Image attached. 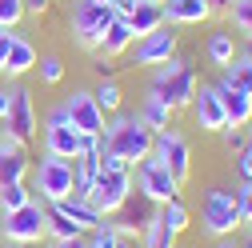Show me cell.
I'll list each match as a JSON object with an SVG mask.
<instances>
[{"label": "cell", "instance_id": "1", "mask_svg": "<svg viewBox=\"0 0 252 248\" xmlns=\"http://www.w3.org/2000/svg\"><path fill=\"white\" fill-rule=\"evenodd\" d=\"M152 144H156V132L136 112H112V120L104 124V132H100V152L124 160L128 168H136L140 160L152 156Z\"/></svg>", "mask_w": 252, "mask_h": 248}, {"label": "cell", "instance_id": "2", "mask_svg": "<svg viewBox=\"0 0 252 248\" xmlns=\"http://www.w3.org/2000/svg\"><path fill=\"white\" fill-rule=\"evenodd\" d=\"M196 88H200V76H196V68H192V60L180 56V52H176L172 60H164V64H156L152 76H148V92H156V96H160L172 112H180V108L192 104Z\"/></svg>", "mask_w": 252, "mask_h": 248}, {"label": "cell", "instance_id": "3", "mask_svg": "<svg viewBox=\"0 0 252 248\" xmlns=\"http://www.w3.org/2000/svg\"><path fill=\"white\" fill-rule=\"evenodd\" d=\"M236 228H244L240 212H236V192L232 188H208L200 200V232L212 240H224V236H236Z\"/></svg>", "mask_w": 252, "mask_h": 248}, {"label": "cell", "instance_id": "4", "mask_svg": "<svg viewBox=\"0 0 252 248\" xmlns=\"http://www.w3.org/2000/svg\"><path fill=\"white\" fill-rule=\"evenodd\" d=\"M44 200H28L24 208H12V212H0V236L4 244H24V248H36L44 240Z\"/></svg>", "mask_w": 252, "mask_h": 248}, {"label": "cell", "instance_id": "5", "mask_svg": "<svg viewBox=\"0 0 252 248\" xmlns=\"http://www.w3.org/2000/svg\"><path fill=\"white\" fill-rule=\"evenodd\" d=\"M112 20H116V12H112L108 4H96V0H76L72 12H68V32H72V40H76L80 48L96 52L100 40H104V28H108Z\"/></svg>", "mask_w": 252, "mask_h": 248}, {"label": "cell", "instance_id": "6", "mask_svg": "<svg viewBox=\"0 0 252 248\" xmlns=\"http://www.w3.org/2000/svg\"><path fill=\"white\" fill-rule=\"evenodd\" d=\"M88 140H92V136H84V132L76 128V124L68 120L64 104H56V108L48 112V120H44V152H48V156L76 160L80 152L88 148Z\"/></svg>", "mask_w": 252, "mask_h": 248}, {"label": "cell", "instance_id": "7", "mask_svg": "<svg viewBox=\"0 0 252 248\" xmlns=\"http://www.w3.org/2000/svg\"><path fill=\"white\" fill-rule=\"evenodd\" d=\"M72 180H76L72 160H64V156H48V152H44L40 164L32 168V192H40L44 204H56V200L72 196Z\"/></svg>", "mask_w": 252, "mask_h": 248}, {"label": "cell", "instance_id": "8", "mask_svg": "<svg viewBox=\"0 0 252 248\" xmlns=\"http://www.w3.org/2000/svg\"><path fill=\"white\" fill-rule=\"evenodd\" d=\"M132 188L136 192H144L156 208H160V204H168V200H180V188H184V184L160 164V160H156V156H148V160H140L136 168H132Z\"/></svg>", "mask_w": 252, "mask_h": 248}, {"label": "cell", "instance_id": "9", "mask_svg": "<svg viewBox=\"0 0 252 248\" xmlns=\"http://www.w3.org/2000/svg\"><path fill=\"white\" fill-rule=\"evenodd\" d=\"M176 52H180V32H176L172 24H160L156 32L132 40L128 64H132V68H156V64H164V60H172Z\"/></svg>", "mask_w": 252, "mask_h": 248}, {"label": "cell", "instance_id": "10", "mask_svg": "<svg viewBox=\"0 0 252 248\" xmlns=\"http://www.w3.org/2000/svg\"><path fill=\"white\" fill-rule=\"evenodd\" d=\"M128 192H132V168H100L88 188V200L100 216H112Z\"/></svg>", "mask_w": 252, "mask_h": 248}, {"label": "cell", "instance_id": "11", "mask_svg": "<svg viewBox=\"0 0 252 248\" xmlns=\"http://www.w3.org/2000/svg\"><path fill=\"white\" fill-rule=\"evenodd\" d=\"M152 156L160 160L180 184H188V176H192V144H188V136H184L180 128H164V132H156Z\"/></svg>", "mask_w": 252, "mask_h": 248}, {"label": "cell", "instance_id": "12", "mask_svg": "<svg viewBox=\"0 0 252 248\" xmlns=\"http://www.w3.org/2000/svg\"><path fill=\"white\" fill-rule=\"evenodd\" d=\"M8 88H12V100H8V116L0 124H4L8 136H16L28 148L36 140V104H32V92H28L24 84H8Z\"/></svg>", "mask_w": 252, "mask_h": 248}, {"label": "cell", "instance_id": "13", "mask_svg": "<svg viewBox=\"0 0 252 248\" xmlns=\"http://www.w3.org/2000/svg\"><path fill=\"white\" fill-rule=\"evenodd\" d=\"M156 212H160V208H156V204H152L144 192H136V188H132L128 196H124V204H120V208L108 216V220H112V228H116L120 236H140Z\"/></svg>", "mask_w": 252, "mask_h": 248}, {"label": "cell", "instance_id": "14", "mask_svg": "<svg viewBox=\"0 0 252 248\" xmlns=\"http://www.w3.org/2000/svg\"><path fill=\"white\" fill-rule=\"evenodd\" d=\"M64 112H68V120L76 124L84 136H100V132H104V124H108V116L100 112L96 96H92L88 88H76L72 96H64Z\"/></svg>", "mask_w": 252, "mask_h": 248}, {"label": "cell", "instance_id": "15", "mask_svg": "<svg viewBox=\"0 0 252 248\" xmlns=\"http://www.w3.org/2000/svg\"><path fill=\"white\" fill-rule=\"evenodd\" d=\"M188 108H192V120H196V128H200V132H224V128H228L224 100H220L216 84H200Z\"/></svg>", "mask_w": 252, "mask_h": 248}, {"label": "cell", "instance_id": "16", "mask_svg": "<svg viewBox=\"0 0 252 248\" xmlns=\"http://www.w3.org/2000/svg\"><path fill=\"white\" fill-rule=\"evenodd\" d=\"M28 172H32V160H28V148L8 136L4 128H0V188L4 184H20L28 180Z\"/></svg>", "mask_w": 252, "mask_h": 248}, {"label": "cell", "instance_id": "17", "mask_svg": "<svg viewBox=\"0 0 252 248\" xmlns=\"http://www.w3.org/2000/svg\"><path fill=\"white\" fill-rule=\"evenodd\" d=\"M36 44L28 40L24 32H16L12 28V44H8V56H4V68H0V76H8V80H20V76H28L36 68Z\"/></svg>", "mask_w": 252, "mask_h": 248}, {"label": "cell", "instance_id": "18", "mask_svg": "<svg viewBox=\"0 0 252 248\" xmlns=\"http://www.w3.org/2000/svg\"><path fill=\"white\" fill-rule=\"evenodd\" d=\"M216 92H220V100H224L228 128H248V124H252V92L232 88L228 80H216Z\"/></svg>", "mask_w": 252, "mask_h": 248}, {"label": "cell", "instance_id": "19", "mask_svg": "<svg viewBox=\"0 0 252 248\" xmlns=\"http://www.w3.org/2000/svg\"><path fill=\"white\" fill-rule=\"evenodd\" d=\"M160 12H164V24H172V28L204 24V20L212 16L208 0H164V4H160Z\"/></svg>", "mask_w": 252, "mask_h": 248}, {"label": "cell", "instance_id": "20", "mask_svg": "<svg viewBox=\"0 0 252 248\" xmlns=\"http://www.w3.org/2000/svg\"><path fill=\"white\" fill-rule=\"evenodd\" d=\"M132 28H128V20L124 16H116L108 28H104V40H100V48H96V56H108V60H120L124 52L132 48Z\"/></svg>", "mask_w": 252, "mask_h": 248}, {"label": "cell", "instance_id": "21", "mask_svg": "<svg viewBox=\"0 0 252 248\" xmlns=\"http://www.w3.org/2000/svg\"><path fill=\"white\" fill-rule=\"evenodd\" d=\"M128 20V28H132V36L140 40V36H148V32H156V28L164 24V12H160V4H152V0H136V8L124 16Z\"/></svg>", "mask_w": 252, "mask_h": 248}, {"label": "cell", "instance_id": "22", "mask_svg": "<svg viewBox=\"0 0 252 248\" xmlns=\"http://www.w3.org/2000/svg\"><path fill=\"white\" fill-rule=\"evenodd\" d=\"M236 36L228 32V28H220V32H212L208 40H204V56H208V64H216V68H228L232 60H236Z\"/></svg>", "mask_w": 252, "mask_h": 248}, {"label": "cell", "instance_id": "23", "mask_svg": "<svg viewBox=\"0 0 252 248\" xmlns=\"http://www.w3.org/2000/svg\"><path fill=\"white\" fill-rule=\"evenodd\" d=\"M136 116L148 124V128L152 132H164V128H172V108L160 100V96H156V92H144V100H140V108H136Z\"/></svg>", "mask_w": 252, "mask_h": 248}, {"label": "cell", "instance_id": "24", "mask_svg": "<svg viewBox=\"0 0 252 248\" xmlns=\"http://www.w3.org/2000/svg\"><path fill=\"white\" fill-rule=\"evenodd\" d=\"M44 236H52V240H80V236H88L72 216H64L56 204H48L44 208Z\"/></svg>", "mask_w": 252, "mask_h": 248}, {"label": "cell", "instance_id": "25", "mask_svg": "<svg viewBox=\"0 0 252 248\" xmlns=\"http://www.w3.org/2000/svg\"><path fill=\"white\" fill-rule=\"evenodd\" d=\"M56 208L64 212V216H72V220H76L84 232H88V228H96V224L104 220V216L92 208V200H84V196H64V200H56Z\"/></svg>", "mask_w": 252, "mask_h": 248}, {"label": "cell", "instance_id": "26", "mask_svg": "<svg viewBox=\"0 0 252 248\" xmlns=\"http://www.w3.org/2000/svg\"><path fill=\"white\" fill-rule=\"evenodd\" d=\"M140 248H176V232L160 220V212L148 220V228L140 232Z\"/></svg>", "mask_w": 252, "mask_h": 248}, {"label": "cell", "instance_id": "27", "mask_svg": "<svg viewBox=\"0 0 252 248\" xmlns=\"http://www.w3.org/2000/svg\"><path fill=\"white\" fill-rule=\"evenodd\" d=\"M220 80H228L232 88H244V92H252V60L244 56V52H236V60L228 68H220Z\"/></svg>", "mask_w": 252, "mask_h": 248}, {"label": "cell", "instance_id": "28", "mask_svg": "<svg viewBox=\"0 0 252 248\" xmlns=\"http://www.w3.org/2000/svg\"><path fill=\"white\" fill-rule=\"evenodd\" d=\"M228 20H232L228 32H236L240 40H252V0H232Z\"/></svg>", "mask_w": 252, "mask_h": 248}, {"label": "cell", "instance_id": "29", "mask_svg": "<svg viewBox=\"0 0 252 248\" xmlns=\"http://www.w3.org/2000/svg\"><path fill=\"white\" fill-rule=\"evenodd\" d=\"M92 96H96V104H100V112H104V116L120 112V104H124V92H120V84H116V80H100L96 88H92Z\"/></svg>", "mask_w": 252, "mask_h": 248}, {"label": "cell", "instance_id": "30", "mask_svg": "<svg viewBox=\"0 0 252 248\" xmlns=\"http://www.w3.org/2000/svg\"><path fill=\"white\" fill-rule=\"evenodd\" d=\"M160 220L180 236V232L188 228V220H192V212L184 208V200H168V204H160Z\"/></svg>", "mask_w": 252, "mask_h": 248}, {"label": "cell", "instance_id": "31", "mask_svg": "<svg viewBox=\"0 0 252 248\" xmlns=\"http://www.w3.org/2000/svg\"><path fill=\"white\" fill-rule=\"evenodd\" d=\"M28 200H32V188L20 180V184H4L0 188V212H12V208H24Z\"/></svg>", "mask_w": 252, "mask_h": 248}, {"label": "cell", "instance_id": "32", "mask_svg": "<svg viewBox=\"0 0 252 248\" xmlns=\"http://www.w3.org/2000/svg\"><path fill=\"white\" fill-rule=\"evenodd\" d=\"M88 248H116V240H120V232L112 228V220H108V216H104V220L96 224V228H88Z\"/></svg>", "mask_w": 252, "mask_h": 248}, {"label": "cell", "instance_id": "33", "mask_svg": "<svg viewBox=\"0 0 252 248\" xmlns=\"http://www.w3.org/2000/svg\"><path fill=\"white\" fill-rule=\"evenodd\" d=\"M28 16L24 0H0V32H8V28H16L20 20Z\"/></svg>", "mask_w": 252, "mask_h": 248}, {"label": "cell", "instance_id": "34", "mask_svg": "<svg viewBox=\"0 0 252 248\" xmlns=\"http://www.w3.org/2000/svg\"><path fill=\"white\" fill-rule=\"evenodd\" d=\"M36 68H40V80H44V84H60V80H64V60L52 56V52L36 60Z\"/></svg>", "mask_w": 252, "mask_h": 248}, {"label": "cell", "instance_id": "35", "mask_svg": "<svg viewBox=\"0 0 252 248\" xmlns=\"http://www.w3.org/2000/svg\"><path fill=\"white\" fill-rule=\"evenodd\" d=\"M236 212H240V224L252 228V180H244L236 188Z\"/></svg>", "mask_w": 252, "mask_h": 248}, {"label": "cell", "instance_id": "36", "mask_svg": "<svg viewBox=\"0 0 252 248\" xmlns=\"http://www.w3.org/2000/svg\"><path fill=\"white\" fill-rule=\"evenodd\" d=\"M236 172H240L244 180H252V136H248V144L236 152Z\"/></svg>", "mask_w": 252, "mask_h": 248}, {"label": "cell", "instance_id": "37", "mask_svg": "<svg viewBox=\"0 0 252 248\" xmlns=\"http://www.w3.org/2000/svg\"><path fill=\"white\" fill-rule=\"evenodd\" d=\"M220 140H224V148H228V152H240V148L248 144L244 128H224V132H220Z\"/></svg>", "mask_w": 252, "mask_h": 248}, {"label": "cell", "instance_id": "38", "mask_svg": "<svg viewBox=\"0 0 252 248\" xmlns=\"http://www.w3.org/2000/svg\"><path fill=\"white\" fill-rule=\"evenodd\" d=\"M92 68H96V76H100V80H112V72H116V60L96 56V64H92Z\"/></svg>", "mask_w": 252, "mask_h": 248}, {"label": "cell", "instance_id": "39", "mask_svg": "<svg viewBox=\"0 0 252 248\" xmlns=\"http://www.w3.org/2000/svg\"><path fill=\"white\" fill-rule=\"evenodd\" d=\"M8 100H12V88H8V84H0V120L8 116Z\"/></svg>", "mask_w": 252, "mask_h": 248}, {"label": "cell", "instance_id": "40", "mask_svg": "<svg viewBox=\"0 0 252 248\" xmlns=\"http://www.w3.org/2000/svg\"><path fill=\"white\" fill-rule=\"evenodd\" d=\"M24 8L40 16V12H48V8H52V0H24Z\"/></svg>", "mask_w": 252, "mask_h": 248}, {"label": "cell", "instance_id": "41", "mask_svg": "<svg viewBox=\"0 0 252 248\" xmlns=\"http://www.w3.org/2000/svg\"><path fill=\"white\" fill-rule=\"evenodd\" d=\"M8 44H12V28L0 32V68H4V56H8Z\"/></svg>", "mask_w": 252, "mask_h": 248}, {"label": "cell", "instance_id": "42", "mask_svg": "<svg viewBox=\"0 0 252 248\" xmlns=\"http://www.w3.org/2000/svg\"><path fill=\"white\" fill-rule=\"evenodd\" d=\"M52 248H88V240L80 236V240H52Z\"/></svg>", "mask_w": 252, "mask_h": 248}, {"label": "cell", "instance_id": "43", "mask_svg": "<svg viewBox=\"0 0 252 248\" xmlns=\"http://www.w3.org/2000/svg\"><path fill=\"white\" fill-rule=\"evenodd\" d=\"M208 8H212V12H228L232 0H208Z\"/></svg>", "mask_w": 252, "mask_h": 248}, {"label": "cell", "instance_id": "44", "mask_svg": "<svg viewBox=\"0 0 252 248\" xmlns=\"http://www.w3.org/2000/svg\"><path fill=\"white\" fill-rule=\"evenodd\" d=\"M116 248H136V236H120V240H116Z\"/></svg>", "mask_w": 252, "mask_h": 248}, {"label": "cell", "instance_id": "45", "mask_svg": "<svg viewBox=\"0 0 252 248\" xmlns=\"http://www.w3.org/2000/svg\"><path fill=\"white\" fill-rule=\"evenodd\" d=\"M212 248H240V244H236V240H232V236H224V240H216V244H212Z\"/></svg>", "mask_w": 252, "mask_h": 248}, {"label": "cell", "instance_id": "46", "mask_svg": "<svg viewBox=\"0 0 252 248\" xmlns=\"http://www.w3.org/2000/svg\"><path fill=\"white\" fill-rule=\"evenodd\" d=\"M240 52H244V56L252 60V40H244V48H240Z\"/></svg>", "mask_w": 252, "mask_h": 248}, {"label": "cell", "instance_id": "47", "mask_svg": "<svg viewBox=\"0 0 252 248\" xmlns=\"http://www.w3.org/2000/svg\"><path fill=\"white\" fill-rule=\"evenodd\" d=\"M96 4H108V8H112V0H96Z\"/></svg>", "mask_w": 252, "mask_h": 248}, {"label": "cell", "instance_id": "48", "mask_svg": "<svg viewBox=\"0 0 252 248\" xmlns=\"http://www.w3.org/2000/svg\"><path fill=\"white\" fill-rule=\"evenodd\" d=\"M4 248H24V244H4Z\"/></svg>", "mask_w": 252, "mask_h": 248}, {"label": "cell", "instance_id": "49", "mask_svg": "<svg viewBox=\"0 0 252 248\" xmlns=\"http://www.w3.org/2000/svg\"><path fill=\"white\" fill-rule=\"evenodd\" d=\"M244 248H252V236H248V244H244Z\"/></svg>", "mask_w": 252, "mask_h": 248}, {"label": "cell", "instance_id": "50", "mask_svg": "<svg viewBox=\"0 0 252 248\" xmlns=\"http://www.w3.org/2000/svg\"><path fill=\"white\" fill-rule=\"evenodd\" d=\"M152 4H164V0H152Z\"/></svg>", "mask_w": 252, "mask_h": 248}, {"label": "cell", "instance_id": "51", "mask_svg": "<svg viewBox=\"0 0 252 248\" xmlns=\"http://www.w3.org/2000/svg\"><path fill=\"white\" fill-rule=\"evenodd\" d=\"M248 136H252V132H248Z\"/></svg>", "mask_w": 252, "mask_h": 248}]
</instances>
